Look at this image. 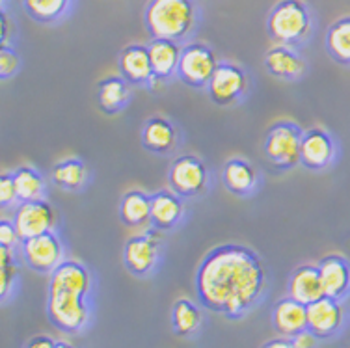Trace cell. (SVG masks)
<instances>
[{"label":"cell","mask_w":350,"mask_h":348,"mask_svg":"<svg viewBox=\"0 0 350 348\" xmlns=\"http://www.w3.org/2000/svg\"><path fill=\"white\" fill-rule=\"evenodd\" d=\"M194 285L202 308L237 321L261 302L269 276L257 252L243 244H222L203 257Z\"/></svg>","instance_id":"6da1fadb"},{"label":"cell","mask_w":350,"mask_h":348,"mask_svg":"<svg viewBox=\"0 0 350 348\" xmlns=\"http://www.w3.org/2000/svg\"><path fill=\"white\" fill-rule=\"evenodd\" d=\"M272 324L280 337L293 339L297 334L308 330V306L293 300L291 296L278 300L272 309Z\"/></svg>","instance_id":"d6986e66"},{"label":"cell","mask_w":350,"mask_h":348,"mask_svg":"<svg viewBox=\"0 0 350 348\" xmlns=\"http://www.w3.org/2000/svg\"><path fill=\"white\" fill-rule=\"evenodd\" d=\"M131 101V84L123 77H108L99 82L97 88V105L103 112L114 116L122 112Z\"/></svg>","instance_id":"cb8c5ba5"},{"label":"cell","mask_w":350,"mask_h":348,"mask_svg":"<svg viewBox=\"0 0 350 348\" xmlns=\"http://www.w3.org/2000/svg\"><path fill=\"white\" fill-rule=\"evenodd\" d=\"M339 148L336 138L326 129L313 127L304 131L300 146V164L311 172H323L336 162Z\"/></svg>","instance_id":"7c38bea8"},{"label":"cell","mask_w":350,"mask_h":348,"mask_svg":"<svg viewBox=\"0 0 350 348\" xmlns=\"http://www.w3.org/2000/svg\"><path fill=\"white\" fill-rule=\"evenodd\" d=\"M88 177H90V170L84 161L77 157L56 162L51 170L53 183L66 192H81L82 188L86 187Z\"/></svg>","instance_id":"d4e9b609"},{"label":"cell","mask_w":350,"mask_h":348,"mask_svg":"<svg viewBox=\"0 0 350 348\" xmlns=\"http://www.w3.org/2000/svg\"><path fill=\"white\" fill-rule=\"evenodd\" d=\"M14 224L21 241L51 233L58 228V213L47 200L25 201L14 211Z\"/></svg>","instance_id":"8fae6325"},{"label":"cell","mask_w":350,"mask_h":348,"mask_svg":"<svg viewBox=\"0 0 350 348\" xmlns=\"http://www.w3.org/2000/svg\"><path fill=\"white\" fill-rule=\"evenodd\" d=\"M267 30L278 45L295 47L310 38L313 21L302 0H282L270 10Z\"/></svg>","instance_id":"277c9868"},{"label":"cell","mask_w":350,"mask_h":348,"mask_svg":"<svg viewBox=\"0 0 350 348\" xmlns=\"http://www.w3.org/2000/svg\"><path fill=\"white\" fill-rule=\"evenodd\" d=\"M185 216L183 198L172 190H159L151 194V228L159 231H172L181 224Z\"/></svg>","instance_id":"ac0fdd59"},{"label":"cell","mask_w":350,"mask_h":348,"mask_svg":"<svg viewBox=\"0 0 350 348\" xmlns=\"http://www.w3.org/2000/svg\"><path fill=\"white\" fill-rule=\"evenodd\" d=\"M324 296L343 302L350 296V263L343 255H326L319 261Z\"/></svg>","instance_id":"5bb4252c"},{"label":"cell","mask_w":350,"mask_h":348,"mask_svg":"<svg viewBox=\"0 0 350 348\" xmlns=\"http://www.w3.org/2000/svg\"><path fill=\"white\" fill-rule=\"evenodd\" d=\"M347 324V309L343 302L323 296L308 306V330L321 339H332L341 334Z\"/></svg>","instance_id":"4fadbf2b"},{"label":"cell","mask_w":350,"mask_h":348,"mask_svg":"<svg viewBox=\"0 0 350 348\" xmlns=\"http://www.w3.org/2000/svg\"><path fill=\"white\" fill-rule=\"evenodd\" d=\"M304 129L295 121H278L267 131L262 151L267 159L278 170H293L300 164V146Z\"/></svg>","instance_id":"5b68a950"},{"label":"cell","mask_w":350,"mask_h":348,"mask_svg":"<svg viewBox=\"0 0 350 348\" xmlns=\"http://www.w3.org/2000/svg\"><path fill=\"white\" fill-rule=\"evenodd\" d=\"M120 77H123L133 86H149L153 81V67L149 60V51L146 45H127L120 54Z\"/></svg>","instance_id":"2e32d148"},{"label":"cell","mask_w":350,"mask_h":348,"mask_svg":"<svg viewBox=\"0 0 350 348\" xmlns=\"http://www.w3.org/2000/svg\"><path fill=\"white\" fill-rule=\"evenodd\" d=\"M0 203L2 207H17L19 205V196L15 188L14 174H2L0 177Z\"/></svg>","instance_id":"1f68e13d"},{"label":"cell","mask_w":350,"mask_h":348,"mask_svg":"<svg viewBox=\"0 0 350 348\" xmlns=\"http://www.w3.org/2000/svg\"><path fill=\"white\" fill-rule=\"evenodd\" d=\"M287 293L293 300L300 302L304 306H310L313 302L321 300L324 296V289L319 265H311V263L298 265L291 272Z\"/></svg>","instance_id":"9a60e30c"},{"label":"cell","mask_w":350,"mask_h":348,"mask_svg":"<svg viewBox=\"0 0 350 348\" xmlns=\"http://www.w3.org/2000/svg\"><path fill=\"white\" fill-rule=\"evenodd\" d=\"M94 276L86 265L66 259L49 276L47 317L64 334H81L92 321Z\"/></svg>","instance_id":"7a4b0ae2"},{"label":"cell","mask_w":350,"mask_h":348,"mask_svg":"<svg viewBox=\"0 0 350 348\" xmlns=\"http://www.w3.org/2000/svg\"><path fill=\"white\" fill-rule=\"evenodd\" d=\"M265 66L272 77L282 81H298L306 73V62L293 47L276 45L265 56Z\"/></svg>","instance_id":"44dd1931"},{"label":"cell","mask_w":350,"mask_h":348,"mask_svg":"<svg viewBox=\"0 0 350 348\" xmlns=\"http://www.w3.org/2000/svg\"><path fill=\"white\" fill-rule=\"evenodd\" d=\"M261 348H295V345L287 337H276V339H270V341L265 343Z\"/></svg>","instance_id":"d590c367"},{"label":"cell","mask_w":350,"mask_h":348,"mask_svg":"<svg viewBox=\"0 0 350 348\" xmlns=\"http://www.w3.org/2000/svg\"><path fill=\"white\" fill-rule=\"evenodd\" d=\"M248 90L250 79L243 67L231 62H220L207 86V94L218 107H233L246 97Z\"/></svg>","instance_id":"9c48e42d"},{"label":"cell","mask_w":350,"mask_h":348,"mask_svg":"<svg viewBox=\"0 0 350 348\" xmlns=\"http://www.w3.org/2000/svg\"><path fill=\"white\" fill-rule=\"evenodd\" d=\"M21 237L15 229L14 220H8V218H2L0 220V248H10L17 250L21 246Z\"/></svg>","instance_id":"d6a6232c"},{"label":"cell","mask_w":350,"mask_h":348,"mask_svg":"<svg viewBox=\"0 0 350 348\" xmlns=\"http://www.w3.org/2000/svg\"><path fill=\"white\" fill-rule=\"evenodd\" d=\"M148 51L155 79L168 81L170 77L177 75V67H179L183 53V47L179 43L170 40H151Z\"/></svg>","instance_id":"603a6c76"},{"label":"cell","mask_w":350,"mask_h":348,"mask_svg":"<svg viewBox=\"0 0 350 348\" xmlns=\"http://www.w3.org/2000/svg\"><path fill=\"white\" fill-rule=\"evenodd\" d=\"M222 181L231 194L248 198V196L256 194L257 187H259V172L252 162L235 157L224 164Z\"/></svg>","instance_id":"ffe728a7"},{"label":"cell","mask_w":350,"mask_h":348,"mask_svg":"<svg viewBox=\"0 0 350 348\" xmlns=\"http://www.w3.org/2000/svg\"><path fill=\"white\" fill-rule=\"evenodd\" d=\"M15 188H17V196H19V203L25 201H38L45 200L47 194V181L41 174L40 170L34 166H19L14 172Z\"/></svg>","instance_id":"4316f807"},{"label":"cell","mask_w":350,"mask_h":348,"mask_svg":"<svg viewBox=\"0 0 350 348\" xmlns=\"http://www.w3.org/2000/svg\"><path fill=\"white\" fill-rule=\"evenodd\" d=\"M118 215L123 226L131 229L151 228V196L142 190H129L120 200Z\"/></svg>","instance_id":"7402d4cb"},{"label":"cell","mask_w":350,"mask_h":348,"mask_svg":"<svg viewBox=\"0 0 350 348\" xmlns=\"http://www.w3.org/2000/svg\"><path fill=\"white\" fill-rule=\"evenodd\" d=\"M21 67L19 54L15 53L14 49L2 45L0 47V77L6 81L10 77H14Z\"/></svg>","instance_id":"4dcf8cb0"},{"label":"cell","mask_w":350,"mask_h":348,"mask_svg":"<svg viewBox=\"0 0 350 348\" xmlns=\"http://www.w3.org/2000/svg\"><path fill=\"white\" fill-rule=\"evenodd\" d=\"M19 250L23 261L38 274L51 276L66 261V246L58 231H51V233L23 241Z\"/></svg>","instance_id":"ba28073f"},{"label":"cell","mask_w":350,"mask_h":348,"mask_svg":"<svg viewBox=\"0 0 350 348\" xmlns=\"http://www.w3.org/2000/svg\"><path fill=\"white\" fill-rule=\"evenodd\" d=\"M293 345L295 348H317V343H319V337H317L311 330H304L300 334H297L293 339Z\"/></svg>","instance_id":"836d02e7"},{"label":"cell","mask_w":350,"mask_h":348,"mask_svg":"<svg viewBox=\"0 0 350 348\" xmlns=\"http://www.w3.org/2000/svg\"><path fill=\"white\" fill-rule=\"evenodd\" d=\"M164 235L159 229L148 228L144 233L133 235L123 246V265L129 274L148 278L155 272L162 255Z\"/></svg>","instance_id":"8992f818"},{"label":"cell","mask_w":350,"mask_h":348,"mask_svg":"<svg viewBox=\"0 0 350 348\" xmlns=\"http://www.w3.org/2000/svg\"><path fill=\"white\" fill-rule=\"evenodd\" d=\"M203 324L202 308L189 298H179L172 308V330L179 337H194Z\"/></svg>","instance_id":"484cf974"},{"label":"cell","mask_w":350,"mask_h":348,"mask_svg":"<svg viewBox=\"0 0 350 348\" xmlns=\"http://www.w3.org/2000/svg\"><path fill=\"white\" fill-rule=\"evenodd\" d=\"M326 51L337 64L350 66V17L332 23L326 32Z\"/></svg>","instance_id":"83f0119b"},{"label":"cell","mask_w":350,"mask_h":348,"mask_svg":"<svg viewBox=\"0 0 350 348\" xmlns=\"http://www.w3.org/2000/svg\"><path fill=\"white\" fill-rule=\"evenodd\" d=\"M19 276L21 272L15 250L0 248V296H2V302H6L15 293Z\"/></svg>","instance_id":"f546056e"},{"label":"cell","mask_w":350,"mask_h":348,"mask_svg":"<svg viewBox=\"0 0 350 348\" xmlns=\"http://www.w3.org/2000/svg\"><path fill=\"white\" fill-rule=\"evenodd\" d=\"M54 348H75L71 343L68 341H56V345H54Z\"/></svg>","instance_id":"74e56055"},{"label":"cell","mask_w":350,"mask_h":348,"mask_svg":"<svg viewBox=\"0 0 350 348\" xmlns=\"http://www.w3.org/2000/svg\"><path fill=\"white\" fill-rule=\"evenodd\" d=\"M54 345H56V341L49 335H34L32 339H28L23 348H54Z\"/></svg>","instance_id":"e575fe53"},{"label":"cell","mask_w":350,"mask_h":348,"mask_svg":"<svg viewBox=\"0 0 350 348\" xmlns=\"http://www.w3.org/2000/svg\"><path fill=\"white\" fill-rule=\"evenodd\" d=\"M220 62L205 43H187L177 67L179 81L190 88H207Z\"/></svg>","instance_id":"30bf717a"},{"label":"cell","mask_w":350,"mask_h":348,"mask_svg":"<svg viewBox=\"0 0 350 348\" xmlns=\"http://www.w3.org/2000/svg\"><path fill=\"white\" fill-rule=\"evenodd\" d=\"M209 170L196 155L177 157L168 170L170 190L179 198H198L209 188Z\"/></svg>","instance_id":"52a82bcc"},{"label":"cell","mask_w":350,"mask_h":348,"mask_svg":"<svg viewBox=\"0 0 350 348\" xmlns=\"http://www.w3.org/2000/svg\"><path fill=\"white\" fill-rule=\"evenodd\" d=\"M142 146L155 155H168L179 146V133L168 118L153 116L144 123Z\"/></svg>","instance_id":"e0dca14e"},{"label":"cell","mask_w":350,"mask_h":348,"mask_svg":"<svg viewBox=\"0 0 350 348\" xmlns=\"http://www.w3.org/2000/svg\"><path fill=\"white\" fill-rule=\"evenodd\" d=\"M144 21L153 40L179 43L194 32L198 10L194 0H149Z\"/></svg>","instance_id":"3957f363"},{"label":"cell","mask_w":350,"mask_h":348,"mask_svg":"<svg viewBox=\"0 0 350 348\" xmlns=\"http://www.w3.org/2000/svg\"><path fill=\"white\" fill-rule=\"evenodd\" d=\"M23 6L34 21L41 25H51L68 14L71 0H23Z\"/></svg>","instance_id":"f1b7e54d"},{"label":"cell","mask_w":350,"mask_h":348,"mask_svg":"<svg viewBox=\"0 0 350 348\" xmlns=\"http://www.w3.org/2000/svg\"><path fill=\"white\" fill-rule=\"evenodd\" d=\"M10 30H12V21H10L6 12H2V45H8L10 36H12Z\"/></svg>","instance_id":"8d00e7d4"}]
</instances>
